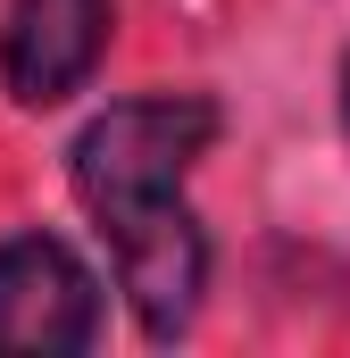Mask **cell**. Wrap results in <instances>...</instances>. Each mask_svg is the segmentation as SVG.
I'll return each instance as SVG.
<instances>
[{"label": "cell", "mask_w": 350, "mask_h": 358, "mask_svg": "<svg viewBox=\"0 0 350 358\" xmlns=\"http://www.w3.org/2000/svg\"><path fill=\"white\" fill-rule=\"evenodd\" d=\"M209 142H217V108L192 100V92L117 100L76 142V200L108 234L117 283H125L150 342H175L192 325L200 283H209V242L183 208V176Z\"/></svg>", "instance_id": "6da1fadb"}, {"label": "cell", "mask_w": 350, "mask_h": 358, "mask_svg": "<svg viewBox=\"0 0 350 358\" xmlns=\"http://www.w3.org/2000/svg\"><path fill=\"white\" fill-rule=\"evenodd\" d=\"M92 334H100V292L76 267V250L50 234L0 242V350L67 358V350H92Z\"/></svg>", "instance_id": "7a4b0ae2"}, {"label": "cell", "mask_w": 350, "mask_h": 358, "mask_svg": "<svg viewBox=\"0 0 350 358\" xmlns=\"http://www.w3.org/2000/svg\"><path fill=\"white\" fill-rule=\"evenodd\" d=\"M108 50V0H8L0 76L25 108H50L84 84Z\"/></svg>", "instance_id": "3957f363"}, {"label": "cell", "mask_w": 350, "mask_h": 358, "mask_svg": "<svg viewBox=\"0 0 350 358\" xmlns=\"http://www.w3.org/2000/svg\"><path fill=\"white\" fill-rule=\"evenodd\" d=\"M342 117H350V67H342Z\"/></svg>", "instance_id": "277c9868"}]
</instances>
